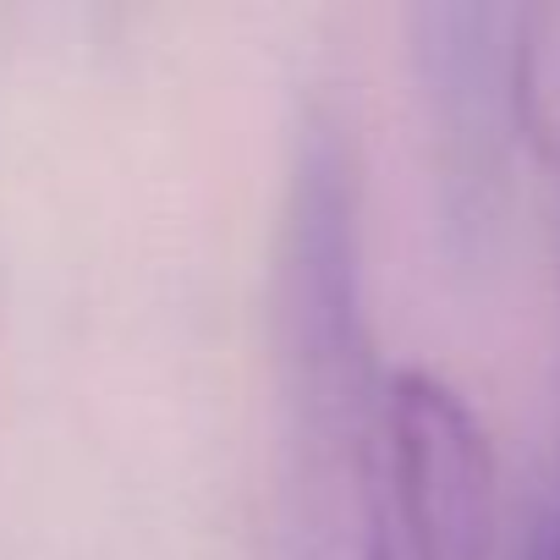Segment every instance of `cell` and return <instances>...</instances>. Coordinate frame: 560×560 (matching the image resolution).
I'll return each instance as SVG.
<instances>
[{"mask_svg":"<svg viewBox=\"0 0 560 560\" xmlns=\"http://www.w3.org/2000/svg\"><path fill=\"white\" fill-rule=\"evenodd\" d=\"M385 500L401 560H489L500 467L478 412L429 369L385 390Z\"/></svg>","mask_w":560,"mask_h":560,"instance_id":"1","label":"cell"},{"mask_svg":"<svg viewBox=\"0 0 560 560\" xmlns=\"http://www.w3.org/2000/svg\"><path fill=\"white\" fill-rule=\"evenodd\" d=\"M287 560H401L385 418H287Z\"/></svg>","mask_w":560,"mask_h":560,"instance_id":"2","label":"cell"},{"mask_svg":"<svg viewBox=\"0 0 560 560\" xmlns=\"http://www.w3.org/2000/svg\"><path fill=\"white\" fill-rule=\"evenodd\" d=\"M511 121L516 138L560 171V0L511 12Z\"/></svg>","mask_w":560,"mask_h":560,"instance_id":"3","label":"cell"},{"mask_svg":"<svg viewBox=\"0 0 560 560\" xmlns=\"http://www.w3.org/2000/svg\"><path fill=\"white\" fill-rule=\"evenodd\" d=\"M544 560H560V522H555V538H549V549H544Z\"/></svg>","mask_w":560,"mask_h":560,"instance_id":"4","label":"cell"}]
</instances>
